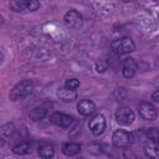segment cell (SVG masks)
<instances>
[{
    "mask_svg": "<svg viewBox=\"0 0 159 159\" xmlns=\"http://www.w3.org/2000/svg\"><path fill=\"white\" fill-rule=\"evenodd\" d=\"M27 6H29V0H12V1H10V7L14 11L27 10Z\"/></svg>",
    "mask_w": 159,
    "mask_h": 159,
    "instance_id": "cell-16",
    "label": "cell"
},
{
    "mask_svg": "<svg viewBox=\"0 0 159 159\" xmlns=\"http://www.w3.org/2000/svg\"><path fill=\"white\" fill-rule=\"evenodd\" d=\"M30 150H31V144L29 142H20L12 147V152L17 155H25L30 153Z\"/></svg>",
    "mask_w": 159,
    "mask_h": 159,
    "instance_id": "cell-15",
    "label": "cell"
},
{
    "mask_svg": "<svg viewBox=\"0 0 159 159\" xmlns=\"http://www.w3.org/2000/svg\"><path fill=\"white\" fill-rule=\"evenodd\" d=\"M139 116L145 120H154L158 117V109L150 102H142L138 107Z\"/></svg>",
    "mask_w": 159,
    "mask_h": 159,
    "instance_id": "cell-5",
    "label": "cell"
},
{
    "mask_svg": "<svg viewBox=\"0 0 159 159\" xmlns=\"http://www.w3.org/2000/svg\"><path fill=\"white\" fill-rule=\"evenodd\" d=\"M152 99L159 102V89H157V91H154V92L152 93Z\"/></svg>",
    "mask_w": 159,
    "mask_h": 159,
    "instance_id": "cell-21",
    "label": "cell"
},
{
    "mask_svg": "<svg viewBox=\"0 0 159 159\" xmlns=\"http://www.w3.org/2000/svg\"><path fill=\"white\" fill-rule=\"evenodd\" d=\"M133 134L124 129H117L112 135V142L116 148L125 149L133 144Z\"/></svg>",
    "mask_w": 159,
    "mask_h": 159,
    "instance_id": "cell-2",
    "label": "cell"
},
{
    "mask_svg": "<svg viewBox=\"0 0 159 159\" xmlns=\"http://www.w3.org/2000/svg\"><path fill=\"white\" fill-rule=\"evenodd\" d=\"M40 7V2L36 1V0H29V6H27V10L29 11H35Z\"/></svg>",
    "mask_w": 159,
    "mask_h": 159,
    "instance_id": "cell-20",
    "label": "cell"
},
{
    "mask_svg": "<svg viewBox=\"0 0 159 159\" xmlns=\"http://www.w3.org/2000/svg\"><path fill=\"white\" fill-rule=\"evenodd\" d=\"M144 154L149 159H159V144L149 140L144 145Z\"/></svg>",
    "mask_w": 159,
    "mask_h": 159,
    "instance_id": "cell-12",
    "label": "cell"
},
{
    "mask_svg": "<svg viewBox=\"0 0 159 159\" xmlns=\"http://www.w3.org/2000/svg\"><path fill=\"white\" fill-rule=\"evenodd\" d=\"M137 68H138V66L133 57L124 58L123 65H122V73L125 78H132L137 73Z\"/></svg>",
    "mask_w": 159,
    "mask_h": 159,
    "instance_id": "cell-9",
    "label": "cell"
},
{
    "mask_svg": "<svg viewBox=\"0 0 159 159\" xmlns=\"http://www.w3.org/2000/svg\"><path fill=\"white\" fill-rule=\"evenodd\" d=\"M57 96L60 97V99L65 101V102H72L77 98V93L76 91H72V89H68L66 87H61L58 91H57Z\"/></svg>",
    "mask_w": 159,
    "mask_h": 159,
    "instance_id": "cell-13",
    "label": "cell"
},
{
    "mask_svg": "<svg viewBox=\"0 0 159 159\" xmlns=\"http://www.w3.org/2000/svg\"><path fill=\"white\" fill-rule=\"evenodd\" d=\"M114 116L116 120L122 125H130L135 119V114L129 107H119Z\"/></svg>",
    "mask_w": 159,
    "mask_h": 159,
    "instance_id": "cell-4",
    "label": "cell"
},
{
    "mask_svg": "<svg viewBox=\"0 0 159 159\" xmlns=\"http://www.w3.org/2000/svg\"><path fill=\"white\" fill-rule=\"evenodd\" d=\"M39 155L42 159H51L55 155V148L51 144H42L39 147Z\"/></svg>",
    "mask_w": 159,
    "mask_h": 159,
    "instance_id": "cell-14",
    "label": "cell"
},
{
    "mask_svg": "<svg viewBox=\"0 0 159 159\" xmlns=\"http://www.w3.org/2000/svg\"><path fill=\"white\" fill-rule=\"evenodd\" d=\"M77 111H78V113L81 116L87 117V116H91V114L94 113L96 104L92 101H89V99H81L77 103Z\"/></svg>",
    "mask_w": 159,
    "mask_h": 159,
    "instance_id": "cell-10",
    "label": "cell"
},
{
    "mask_svg": "<svg viewBox=\"0 0 159 159\" xmlns=\"http://www.w3.org/2000/svg\"><path fill=\"white\" fill-rule=\"evenodd\" d=\"M65 87L68 88V89H72V91H76L78 87H80V81L77 78H70L66 81L65 83Z\"/></svg>",
    "mask_w": 159,
    "mask_h": 159,
    "instance_id": "cell-19",
    "label": "cell"
},
{
    "mask_svg": "<svg viewBox=\"0 0 159 159\" xmlns=\"http://www.w3.org/2000/svg\"><path fill=\"white\" fill-rule=\"evenodd\" d=\"M46 113H47V109L45 107H37L32 109V112L30 113V118L32 120H40L46 116Z\"/></svg>",
    "mask_w": 159,
    "mask_h": 159,
    "instance_id": "cell-17",
    "label": "cell"
},
{
    "mask_svg": "<svg viewBox=\"0 0 159 159\" xmlns=\"http://www.w3.org/2000/svg\"><path fill=\"white\" fill-rule=\"evenodd\" d=\"M81 152V145L76 142H67L62 144V153L67 157H73Z\"/></svg>",
    "mask_w": 159,
    "mask_h": 159,
    "instance_id": "cell-11",
    "label": "cell"
},
{
    "mask_svg": "<svg viewBox=\"0 0 159 159\" xmlns=\"http://www.w3.org/2000/svg\"><path fill=\"white\" fill-rule=\"evenodd\" d=\"M111 48L117 55H127L135 50V43L130 37L123 36V37L113 40L111 43Z\"/></svg>",
    "mask_w": 159,
    "mask_h": 159,
    "instance_id": "cell-1",
    "label": "cell"
},
{
    "mask_svg": "<svg viewBox=\"0 0 159 159\" xmlns=\"http://www.w3.org/2000/svg\"><path fill=\"white\" fill-rule=\"evenodd\" d=\"M32 89H34V84H32L31 81H29V80L21 81V82H19L11 89V92H10V99L11 101H17V99L25 98L29 94H31Z\"/></svg>",
    "mask_w": 159,
    "mask_h": 159,
    "instance_id": "cell-3",
    "label": "cell"
},
{
    "mask_svg": "<svg viewBox=\"0 0 159 159\" xmlns=\"http://www.w3.org/2000/svg\"><path fill=\"white\" fill-rule=\"evenodd\" d=\"M147 135H148V138H149L150 142L159 144V129H157V128H150V129H148Z\"/></svg>",
    "mask_w": 159,
    "mask_h": 159,
    "instance_id": "cell-18",
    "label": "cell"
},
{
    "mask_svg": "<svg viewBox=\"0 0 159 159\" xmlns=\"http://www.w3.org/2000/svg\"><path fill=\"white\" fill-rule=\"evenodd\" d=\"M48 119H50L51 123H53V124H56V125H58L61 128H65V129L70 128L72 122H73V118L71 116H68L66 113H62V112H53V113H51Z\"/></svg>",
    "mask_w": 159,
    "mask_h": 159,
    "instance_id": "cell-6",
    "label": "cell"
},
{
    "mask_svg": "<svg viewBox=\"0 0 159 159\" xmlns=\"http://www.w3.org/2000/svg\"><path fill=\"white\" fill-rule=\"evenodd\" d=\"M63 20H65V22H66L67 26L73 27V29L81 27V26H82V22H83L82 16H81L80 12L76 11V10H68V11L65 14Z\"/></svg>",
    "mask_w": 159,
    "mask_h": 159,
    "instance_id": "cell-8",
    "label": "cell"
},
{
    "mask_svg": "<svg viewBox=\"0 0 159 159\" xmlns=\"http://www.w3.org/2000/svg\"><path fill=\"white\" fill-rule=\"evenodd\" d=\"M106 118L103 114H96L89 119L88 127L93 135H101L106 129Z\"/></svg>",
    "mask_w": 159,
    "mask_h": 159,
    "instance_id": "cell-7",
    "label": "cell"
}]
</instances>
